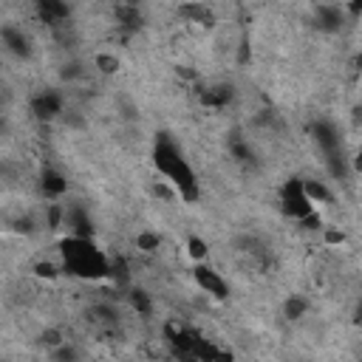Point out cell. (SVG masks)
<instances>
[{
  "instance_id": "30bf717a",
  "label": "cell",
  "mask_w": 362,
  "mask_h": 362,
  "mask_svg": "<svg viewBox=\"0 0 362 362\" xmlns=\"http://www.w3.org/2000/svg\"><path fill=\"white\" fill-rule=\"evenodd\" d=\"M198 99H201V105L209 107V110H223V107L232 102V85H223V82H218V85H204V88L198 90Z\"/></svg>"
},
{
  "instance_id": "d4e9b609",
  "label": "cell",
  "mask_w": 362,
  "mask_h": 362,
  "mask_svg": "<svg viewBox=\"0 0 362 362\" xmlns=\"http://www.w3.org/2000/svg\"><path fill=\"white\" fill-rule=\"evenodd\" d=\"M356 325L362 328V303H359V308H356Z\"/></svg>"
},
{
  "instance_id": "ac0fdd59",
  "label": "cell",
  "mask_w": 362,
  "mask_h": 362,
  "mask_svg": "<svg viewBox=\"0 0 362 362\" xmlns=\"http://www.w3.org/2000/svg\"><path fill=\"white\" fill-rule=\"evenodd\" d=\"M130 305H133V311L141 314V317H150V314H153V300H150V294H147L144 288H133V291H130Z\"/></svg>"
},
{
  "instance_id": "3957f363",
  "label": "cell",
  "mask_w": 362,
  "mask_h": 362,
  "mask_svg": "<svg viewBox=\"0 0 362 362\" xmlns=\"http://www.w3.org/2000/svg\"><path fill=\"white\" fill-rule=\"evenodd\" d=\"M277 206H280V212H283L288 221H294V223H300L303 218H308L311 212H317V204L308 198L303 178H288V181L280 187V192H277Z\"/></svg>"
},
{
  "instance_id": "603a6c76",
  "label": "cell",
  "mask_w": 362,
  "mask_h": 362,
  "mask_svg": "<svg viewBox=\"0 0 362 362\" xmlns=\"http://www.w3.org/2000/svg\"><path fill=\"white\" fill-rule=\"evenodd\" d=\"M351 170L362 175V150H356V153H354V158H351Z\"/></svg>"
},
{
  "instance_id": "277c9868",
  "label": "cell",
  "mask_w": 362,
  "mask_h": 362,
  "mask_svg": "<svg viewBox=\"0 0 362 362\" xmlns=\"http://www.w3.org/2000/svg\"><path fill=\"white\" fill-rule=\"evenodd\" d=\"M192 280H195V286H198L204 294H209L212 300H226V297H229V283H226V277H223L218 269H212L206 260H204V263H195Z\"/></svg>"
},
{
  "instance_id": "6da1fadb",
  "label": "cell",
  "mask_w": 362,
  "mask_h": 362,
  "mask_svg": "<svg viewBox=\"0 0 362 362\" xmlns=\"http://www.w3.org/2000/svg\"><path fill=\"white\" fill-rule=\"evenodd\" d=\"M153 167L156 173L175 189V195L187 204H195L201 198V184L198 175L192 170V164L187 161L184 150L178 147V141L167 133H161L153 144Z\"/></svg>"
},
{
  "instance_id": "5bb4252c",
  "label": "cell",
  "mask_w": 362,
  "mask_h": 362,
  "mask_svg": "<svg viewBox=\"0 0 362 362\" xmlns=\"http://www.w3.org/2000/svg\"><path fill=\"white\" fill-rule=\"evenodd\" d=\"M303 184H305L308 198H311L317 206H320V204H331L334 192L328 189V184H325V181H317V178H303Z\"/></svg>"
},
{
  "instance_id": "7402d4cb",
  "label": "cell",
  "mask_w": 362,
  "mask_h": 362,
  "mask_svg": "<svg viewBox=\"0 0 362 362\" xmlns=\"http://www.w3.org/2000/svg\"><path fill=\"white\" fill-rule=\"evenodd\" d=\"M345 11L351 17H362V0H345Z\"/></svg>"
},
{
  "instance_id": "8992f818",
  "label": "cell",
  "mask_w": 362,
  "mask_h": 362,
  "mask_svg": "<svg viewBox=\"0 0 362 362\" xmlns=\"http://www.w3.org/2000/svg\"><path fill=\"white\" fill-rule=\"evenodd\" d=\"M178 17L189 25H198V28H215V23H218L212 6L204 0H184L178 6Z\"/></svg>"
},
{
  "instance_id": "52a82bcc",
  "label": "cell",
  "mask_w": 362,
  "mask_h": 362,
  "mask_svg": "<svg viewBox=\"0 0 362 362\" xmlns=\"http://www.w3.org/2000/svg\"><path fill=\"white\" fill-rule=\"evenodd\" d=\"M31 3H34L37 17H40L48 28H62V25H68V17H71L68 0H31Z\"/></svg>"
},
{
  "instance_id": "5b68a950",
  "label": "cell",
  "mask_w": 362,
  "mask_h": 362,
  "mask_svg": "<svg viewBox=\"0 0 362 362\" xmlns=\"http://www.w3.org/2000/svg\"><path fill=\"white\" fill-rule=\"evenodd\" d=\"M28 110L34 113V119L40 122H51L57 116H62L65 110V96L54 88H45V90H37L31 99H28Z\"/></svg>"
},
{
  "instance_id": "484cf974",
  "label": "cell",
  "mask_w": 362,
  "mask_h": 362,
  "mask_svg": "<svg viewBox=\"0 0 362 362\" xmlns=\"http://www.w3.org/2000/svg\"><path fill=\"white\" fill-rule=\"evenodd\" d=\"M122 3H136V0H122Z\"/></svg>"
},
{
  "instance_id": "d6986e66",
  "label": "cell",
  "mask_w": 362,
  "mask_h": 362,
  "mask_svg": "<svg viewBox=\"0 0 362 362\" xmlns=\"http://www.w3.org/2000/svg\"><path fill=\"white\" fill-rule=\"evenodd\" d=\"M93 65H96L99 74H116V71H119V57L110 54V51H99V54L93 57Z\"/></svg>"
},
{
  "instance_id": "44dd1931",
  "label": "cell",
  "mask_w": 362,
  "mask_h": 362,
  "mask_svg": "<svg viewBox=\"0 0 362 362\" xmlns=\"http://www.w3.org/2000/svg\"><path fill=\"white\" fill-rule=\"evenodd\" d=\"M322 235H325V243H331V246H337V243L345 240V235H342L339 229H325V226H322Z\"/></svg>"
},
{
  "instance_id": "ba28073f",
  "label": "cell",
  "mask_w": 362,
  "mask_h": 362,
  "mask_svg": "<svg viewBox=\"0 0 362 362\" xmlns=\"http://www.w3.org/2000/svg\"><path fill=\"white\" fill-rule=\"evenodd\" d=\"M314 141H317V147H320V153L322 156H334V153H342V141H339V133H337V127L331 124V122H325V119H320V122H314Z\"/></svg>"
},
{
  "instance_id": "7a4b0ae2",
  "label": "cell",
  "mask_w": 362,
  "mask_h": 362,
  "mask_svg": "<svg viewBox=\"0 0 362 362\" xmlns=\"http://www.w3.org/2000/svg\"><path fill=\"white\" fill-rule=\"evenodd\" d=\"M62 269L79 280H107L110 277V257L105 249L96 246L93 238L65 235L59 240Z\"/></svg>"
},
{
  "instance_id": "2e32d148",
  "label": "cell",
  "mask_w": 362,
  "mask_h": 362,
  "mask_svg": "<svg viewBox=\"0 0 362 362\" xmlns=\"http://www.w3.org/2000/svg\"><path fill=\"white\" fill-rule=\"evenodd\" d=\"M305 311H308V300L300 297V294H291V297L283 303V317H286V320H300Z\"/></svg>"
},
{
  "instance_id": "8fae6325",
  "label": "cell",
  "mask_w": 362,
  "mask_h": 362,
  "mask_svg": "<svg viewBox=\"0 0 362 362\" xmlns=\"http://www.w3.org/2000/svg\"><path fill=\"white\" fill-rule=\"evenodd\" d=\"M40 189H42L45 198L57 201V198H62L68 192V178L57 167H42V173H40Z\"/></svg>"
},
{
  "instance_id": "e0dca14e",
  "label": "cell",
  "mask_w": 362,
  "mask_h": 362,
  "mask_svg": "<svg viewBox=\"0 0 362 362\" xmlns=\"http://www.w3.org/2000/svg\"><path fill=\"white\" fill-rule=\"evenodd\" d=\"M187 255H189L195 263H204V260L209 257V243H206L204 238H198V235H189V238H187Z\"/></svg>"
},
{
  "instance_id": "4fadbf2b",
  "label": "cell",
  "mask_w": 362,
  "mask_h": 362,
  "mask_svg": "<svg viewBox=\"0 0 362 362\" xmlns=\"http://www.w3.org/2000/svg\"><path fill=\"white\" fill-rule=\"evenodd\" d=\"M65 226L68 235H82V238H93V223L88 218V212L82 206H65Z\"/></svg>"
},
{
  "instance_id": "ffe728a7",
  "label": "cell",
  "mask_w": 362,
  "mask_h": 362,
  "mask_svg": "<svg viewBox=\"0 0 362 362\" xmlns=\"http://www.w3.org/2000/svg\"><path fill=\"white\" fill-rule=\"evenodd\" d=\"M34 274H37V277H45V280H54V277L59 274V269H57L51 260H40V263L34 266Z\"/></svg>"
},
{
  "instance_id": "cb8c5ba5",
  "label": "cell",
  "mask_w": 362,
  "mask_h": 362,
  "mask_svg": "<svg viewBox=\"0 0 362 362\" xmlns=\"http://www.w3.org/2000/svg\"><path fill=\"white\" fill-rule=\"evenodd\" d=\"M354 68H359V71H362V51L354 57Z\"/></svg>"
},
{
  "instance_id": "9a60e30c",
  "label": "cell",
  "mask_w": 362,
  "mask_h": 362,
  "mask_svg": "<svg viewBox=\"0 0 362 362\" xmlns=\"http://www.w3.org/2000/svg\"><path fill=\"white\" fill-rule=\"evenodd\" d=\"M158 246H161V235H158V232H153V229H141V232L136 235V249H139V252L153 255V252H158Z\"/></svg>"
},
{
  "instance_id": "7c38bea8",
  "label": "cell",
  "mask_w": 362,
  "mask_h": 362,
  "mask_svg": "<svg viewBox=\"0 0 362 362\" xmlns=\"http://www.w3.org/2000/svg\"><path fill=\"white\" fill-rule=\"evenodd\" d=\"M3 45H6V51L11 54V57H17V59H25L28 54H31V40L23 34V28H17V25H3Z\"/></svg>"
},
{
  "instance_id": "9c48e42d",
  "label": "cell",
  "mask_w": 362,
  "mask_h": 362,
  "mask_svg": "<svg viewBox=\"0 0 362 362\" xmlns=\"http://www.w3.org/2000/svg\"><path fill=\"white\" fill-rule=\"evenodd\" d=\"M345 14L348 11L339 8V6H334V3H320L317 11H314V20H317V28L320 31L334 34V31H339L345 25Z\"/></svg>"
}]
</instances>
